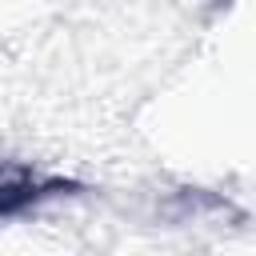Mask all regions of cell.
Listing matches in <instances>:
<instances>
[{
    "instance_id": "1",
    "label": "cell",
    "mask_w": 256,
    "mask_h": 256,
    "mask_svg": "<svg viewBox=\"0 0 256 256\" xmlns=\"http://www.w3.org/2000/svg\"><path fill=\"white\" fill-rule=\"evenodd\" d=\"M64 188H68L64 180H40V176L28 172V168L0 164V216L24 212V208H32L36 200L56 196V192H64Z\"/></svg>"
}]
</instances>
